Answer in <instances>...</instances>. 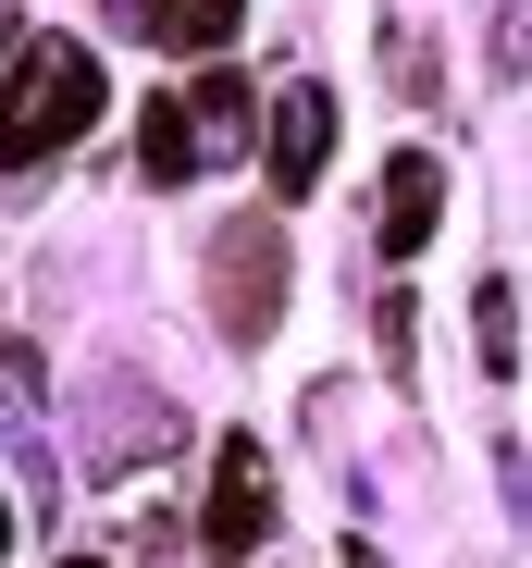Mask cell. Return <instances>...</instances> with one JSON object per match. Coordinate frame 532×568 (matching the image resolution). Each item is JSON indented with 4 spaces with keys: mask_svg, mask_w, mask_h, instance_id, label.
I'll return each mask as SVG.
<instances>
[{
    "mask_svg": "<svg viewBox=\"0 0 532 568\" xmlns=\"http://www.w3.org/2000/svg\"><path fill=\"white\" fill-rule=\"evenodd\" d=\"M433 211H446V161H433V149H397V161H384V260H421Z\"/></svg>",
    "mask_w": 532,
    "mask_h": 568,
    "instance_id": "5b68a950",
    "label": "cell"
},
{
    "mask_svg": "<svg viewBox=\"0 0 532 568\" xmlns=\"http://www.w3.org/2000/svg\"><path fill=\"white\" fill-rule=\"evenodd\" d=\"M137 173H149V185H187V173H211V161H199L187 100H149V112H137Z\"/></svg>",
    "mask_w": 532,
    "mask_h": 568,
    "instance_id": "ba28073f",
    "label": "cell"
},
{
    "mask_svg": "<svg viewBox=\"0 0 532 568\" xmlns=\"http://www.w3.org/2000/svg\"><path fill=\"white\" fill-rule=\"evenodd\" d=\"M273 322H285V223L235 211V223L211 235V334H223V346H260Z\"/></svg>",
    "mask_w": 532,
    "mask_h": 568,
    "instance_id": "7a4b0ae2",
    "label": "cell"
},
{
    "mask_svg": "<svg viewBox=\"0 0 532 568\" xmlns=\"http://www.w3.org/2000/svg\"><path fill=\"white\" fill-rule=\"evenodd\" d=\"M124 38H161V50H223L248 26V0H112Z\"/></svg>",
    "mask_w": 532,
    "mask_h": 568,
    "instance_id": "8992f818",
    "label": "cell"
},
{
    "mask_svg": "<svg viewBox=\"0 0 532 568\" xmlns=\"http://www.w3.org/2000/svg\"><path fill=\"white\" fill-rule=\"evenodd\" d=\"M62 568H112V556H62Z\"/></svg>",
    "mask_w": 532,
    "mask_h": 568,
    "instance_id": "30bf717a",
    "label": "cell"
},
{
    "mask_svg": "<svg viewBox=\"0 0 532 568\" xmlns=\"http://www.w3.org/2000/svg\"><path fill=\"white\" fill-rule=\"evenodd\" d=\"M0 50H13V26H0Z\"/></svg>",
    "mask_w": 532,
    "mask_h": 568,
    "instance_id": "7c38bea8",
    "label": "cell"
},
{
    "mask_svg": "<svg viewBox=\"0 0 532 568\" xmlns=\"http://www.w3.org/2000/svg\"><path fill=\"white\" fill-rule=\"evenodd\" d=\"M260 531H273V469H260V433H223V445H211V556L248 568Z\"/></svg>",
    "mask_w": 532,
    "mask_h": 568,
    "instance_id": "3957f363",
    "label": "cell"
},
{
    "mask_svg": "<svg viewBox=\"0 0 532 568\" xmlns=\"http://www.w3.org/2000/svg\"><path fill=\"white\" fill-rule=\"evenodd\" d=\"M187 124H199V161H211V149H223V161L248 149V124H260V87H248V62H211V74H199Z\"/></svg>",
    "mask_w": 532,
    "mask_h": 568,
    "instance_id": "52a82bcc",
    "label": "cell"
},
{
    "mask_svg": "<svg viewBox=\"0 0 532 568\" xmlns=\"http://www.w3.org/2000/svg\"><path fill=\"white\" fill-rule=\"evenodd\" d=\"M471 322H483V371H520V284L508 272L471 284Z\"/></svg>",
    "mask_w": 532,
    "mask_h": 568,
    "instance_id": "9c48e42d",
    "label": "cell"
},
{
    "mask_svg": "<svg viewBox=\"0 0 532 568\" xmlns=\"http://www.w3.org/2000/svg\"><path fill=\"white\" fill-rule=\"evenodd\" d=\"M322 161H334V87H285L273 100V199H310L322 185Z\"/></svg>",
    "mask_w": 532,
    "mask_h": 568,
    "instance_id": "277c9868",
    "label": "cell"
},
{
    "mask_svg": "<svg viewBox=\"0 0 532 568\" xmlns=\"http://www.w3.org/2000/svg\"><path fill=\"white\" fill-rule=\"evenodd\" d=\"M100 112H112V74L87 62L74 38H13V62H0V173L62 161Z\"/></svg>",
    "mask_w": 532,
    "mask_h": 568,
    "instance_id": "6da1fadb",
    "label": "cell"
},
{
    "mask_svg": "<svg viewBox=\"0 0 532 568\" xmlns=\"http://www.w3.org/2000/svg\"><path fill=\"white\" fill-rule=\"evenodd\" d=\"M0 544H13V507H0Z\"/></svg>",
    "mask_w": 532,
    "mask_h": 568,
    "instance_id": "8fae6325",
    "label": "cell"
}]
</instances>
